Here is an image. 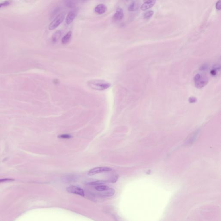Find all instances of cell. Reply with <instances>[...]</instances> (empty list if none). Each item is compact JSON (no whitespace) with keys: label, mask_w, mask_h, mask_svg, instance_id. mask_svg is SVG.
<instances>
[{"label":"cell","mask_w":221,"mask_h":221,"mask_svg":"<svg viewBox=\"0 0 221 221\" xmlns=\"http://www.w3.org/2000/svg\"><path fill=\"white\" fill-rule=\"evenodd\" d=\"M89 86L93 89L97 90H104L109 88L111 84L109 82L100 79H93L88 82Z\"/></svg>","instance_id":"1"},{"label":"cell","mask_w":221,"mask_h":221,"mask_svg":"<svg viewBox=\"0 0 221 221\" xmlns=\"http://www.w3.org/2000/svg\"><path fill=\"white\" fill-rule=\"evenodd\" d=\"M195 87L197 88L201 89L204 87L208 83V78L206 76L197 73L194 77Z\"/></svg>","instance_id":"2"},{"label":"cell","mask_w":221,"mask_h":221,"mask_svg":"<svg viewBox=\"0 0 221 221\" xmlns=\"http://www.w3.org/2000/svg\"><path fill=\"white\" fill-rule=\"evenodd\" d=\"M65 13L62 12L54 18L49 26V30H52L57 28L62 23L65 17Z\"/></svg>","instance_id":"3"},{"label":"cell","mask_w":221,"mask_h":221,"mask_svg":"<svg viewBox=\"0 0 221 221\" xmlns=\"http://www.w3.org/2000/svg\"><path fill=\"white\" fill-rule=\"evenodd\" d=\"M112 170V168L108 167H95L89 170L88 175L89 176H93L103 172L111 171Z\"/></svg>","instance_id":"4"},{"label":"cell","mask_w":221,"mask_h":221,"mask_svg":"<svg viewBox=\"0 0 221 221\" xmlns=\"http://www.w3.org/2000/svg\"><path fill=\"white\" fill-rule=\"evenodd\" d=\"M67 191L71 193L78 195L80 196L84 197L85 195L84 191L82 188L76 186H71L67 187Z\"/></svg>","instance_id":"5"},{"label":"cell","mask_w":221,"mask_h":221,"mask_svg":"<svg viewBox=\"0 0 221 221\" xmlns=\"http://www.w3.org/2000/svg\"><path fill=\"white\" fill-rule=\"evenodd\" d=\"M115 190L113 188H109L104 191L100 192L98 195L101 197H110L113 196L115 193Z\"/></svg>","instance_id":"6"},{"label":"cell","mask_w":221,"mask_h":221,"mask_svg":"<svg viewBox=\"0 0 221 221\" xmlns=\"http://www.w3.org/2000/svg\"><path fill=\"white\" fill-rule=\"evenodd\" d=\"M76 16H77V12L76 11H72L69 13L65 20L66 24L69 25L71 23L76 17Z\"/></svg>","instance_id":"7"},{"label":"cell","mask_w":221,"mask_h":221,"mask_svg":"<svg viewBox=\"0 0 221 221\" xmlns=\"http://www.w3.org/2000/svg\"><path fill=\"white\" fill-rule=\"evenodd\" d=\"M123 17H124L123 10L121 8H118L113 17L114 20L117 21H119L122 20Z\"/></svg>","instance_id":"8"},{"label":"cell","mask_w":221,"mask_h":221,"mask_svg":"<svg viewBox=\"0 0 221 221\" xmlns=\"http://www.w3.org/2000/svg\"><path fill=\"white\" fill-rule=\"evenodd\" d=\"M156 3V1L155 0H149L145 2L141 5V9L143 11H146L149 8L152 7Z\"/></svg>","instance_id":"9"},{"label":"cell","mask_w":221,"mask_h":221,"mask_svg":"<svg viewBox=\"0 0 221 221\" xmlns=\"http://www.w3.org/2000/svg\"><path fill=\"white\" fill-rule=\"evenodd\" d=\"M107 9L106 6L103 4H99L95 7V11L98 14L102 15L106 11Z\"/></svg>","instance_id":"10"},{"label":"cell","mask_w":221,"mask_h":221,"mask_svg":"<svg viewBox=\"0 0 221 221\" xmlns=\"http://www.w3.org/2000/svg\"><path fill=\"white\" fill-rule=\"evenodd\" d=\"M140 4L137 1H133L129 5L128 9L130 11H135L139 8Z\"/></svg>","instance_id":"11"},{"label":"cell","mask_w":221,"mask_h":221,"mask_svg":"<svg viewBox=\"0 0 221 221\" xmlns=\"http://www.w3.org/2000/svg\"><path fill=\"white\" fill-rule=\"evenodd\" d=\"M109 182V181L105 180H99L95 181H92V182H89L87 184V185L90 186H98L101 185H104V184H107V183Z\"/></svg>","instance_id":"12"},{"label":"cell","mask_w":221,"mask_h":221,"mask_svg":"<svg viewBox=\"0 0 221 221\" xmlns=\"http://www.w3.org/2000/svg\"><path fill=\"white\" fill-rule=\"evenodd\" d=\"M72 34V32H69L62 38V42L63 44L65 45L67 44L70 41L71 38Z\"/></svg>","instance_id":"13"},{"label":"cell","mask_w":221,"mask_h":221,"mask_svg":"<svg viewBox=\"0 0 221 221\" xmlns=\"http://www.w3.org/2000/svg\"><path fill=\"white\" fill-rule=\"evenodd\" d=\"M61 32L60 31H57L56 32H54L52 38V42L53 43L57 42L58 39L60 38L61 36Z\"/></svg>","instance_id":"14"},{"label":"cell","mask_w":221,"mask_h":221,"mask_svg":"<svg viewBox=\"0 0 221 221\" xmlns=\"http://www.w3.org/2000/svg\"><path fill=\"white\" fill-rule=\"evenodd\" d=\"M95 188L96 191L99 192H103L108 190L109 188V187L108 186L101 185L96 186L95 187Z\"/></svg>","instance_id":"15"},{"label":"cell","mask_w":221,"mask_h":221,"mask_svg":"<svg viewBox=\"0 0 221 221\" xmlns=\"http://www.w3.org/2000/svg\"><path fill=\"white\" fill-rule=\"evenodd\" d=\"M154 14V12L152 10L147 11L145 13L144 15V17L145 19H149L153 16Z\"/></svg>","instance_id":"16"},{"label":"cell","mask_w":221,"mask_h":221,"mask_svg":"<svg viewBox=\"0 0 221 221\" xmlns=\"http://www.w3.org/2000/svg\"><path fill=\"white\" fill-rule=\"evenodd\" d=\"M72 136L70 135L64 134L60 135L58 136V138L60 139H70L72 138Z\"/></svg>","instance_id":"17"},{"label":"cell","mask_w":221,"mask_h":221,"mask_svg":"<svg viewBox=\"0 0 221 221\" xmlns=\"http://www.w3.org/2000/svg\"><path fill=\"white\" fill-rule=\"evenodd\" d=\"M118 175H114L113 177H112V178L109 181V182H111V183H114L117 182V181L118 180Z\"/></svg>","instance_id":"18"},{"label":"cell","mask_w":221,"mask_h":221,"mask_svg":"<svg viewBox=\"0 0 221 221\" xmlns=\"http://www.w3.org/2000/svg\"><path fill=\"white\" fill-rule=\"evenodd\" d=\"M10 4V2L8 1H5L2 3H0V7L2 6H6Z\"/></svg>","instance_id":"19"},{"label":"cell","mask_w":221,"mask_h":221,"mask_svg":"<svg viewBox=\"0 0 221 221\" xmlns=\"http://www.w3.org/2000/svg\"><path fill=\"white\" fill-rule=\"evenodd\" d=\"M14 180L12 179H10V178H5V179H0V183L2 182H6V181H13Z\"/></svg>","instance_id":"20"},{"label":"cell","mask_w":221,"mask_h":221,"mask_svg":"<svg viewBox=\"0 0 221 221\" xmlns=\"http://www.w3.org/2000/svg\"><path fill=\"white\" fill-rule=\"evenodd\" d=\"M216 8L217 10H221V2H220V1H218L217 2V3H216Z\"/></svg>","instance_id":"21"},{"label":"cell","mask_w":221,"mask_h":221,"mask_svg":"<svg viewBox=\"0 0 221 221\" xmlns=\"http://www.w3.org/2000/svg\"><path fill=\"white\" fill-rule=\"evenodd\" d=\"M210 73L211 74V75H212V76H216L217 73V71H216V70H214V69H212V70L211 71Z\"/></svg>","instance_id":"22"},{"label":"cell","mask_w":221,"mask_h":221,"mask_svg":"<svg viewBox=\"0 0 221 221\" xmlns=\"http://www.w3.org/2000/svg\"><path fill=\"white\" fill-rule=\"evenodd\" d=\"M67 6L69 7H71L73 6L74 4L72 1H67Z\"/></svg>","instance_id":"23"},{"label":"cell","mask_w":221,"mask_h":221,"mask_svg":"<svg viewBox=\"0 0 221 221\" xmlns=\"http://www.w3.org/2000/svg\"><path fill=\"white\" fill-rule=\"evenodd\" d=\"M196 101V99L195 98L193 97H192L190 98V99H189V101L191 102V103L195 102Z\"/></svg>","instance_id":"24"}]
</instances>
